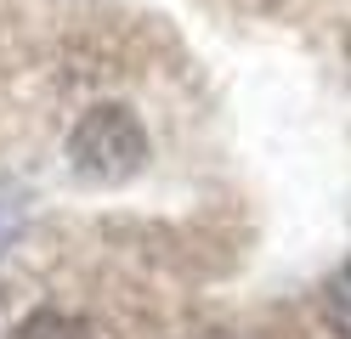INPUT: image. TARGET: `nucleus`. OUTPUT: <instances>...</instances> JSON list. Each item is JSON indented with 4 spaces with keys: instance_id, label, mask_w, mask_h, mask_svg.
I'll return each instance as SVG.
<instances>
[{
    "instance_id": "7ed1b4c3",
    "label": "nucleus",
    "mask_w": 351,
    "mask_h": 339,
    "mask_svg": "<svg viewBox=\"0 0 351 339\" xmlns=\"http://www.w3.org/2000/svg\"><path fill=\"white\" fill-rule=\"evenodd\" d=\"M328 323L340 339H351V260L340 266V277L328 283Z\"/></svg>"
},
{
    "instance_id": "f03ea898",
    "label": "nucleus",
    "mask_w": 351,
    "mask_h": 339,
    "mask_svg": "<svg viewBox=\"0 0 351 339\" xmlns=\"http://www.w3.org/2000/svg\"><path fill=\"white\" fill-rule=\"evenodd\" d=\"M12 339H91V334H85V323L69 316V311H34Z\"/></svg>"
},
{
    "instance_id": "f257e3e1",
    "label": "nucleus",
    "mask_w": 351,
    "mask_h": 339,
    "mask_svg": "<svg viewBox=\"0 0 351 339\" xmlns=\"http://www.w3.org/2000/svg\"><path fill=\"white\" fill-rule=\"evenodd\" d=\"M147 164V125L125 102L85 108L69 130V170L91 187H119Z\"/></svg>"
}]
</instances>
